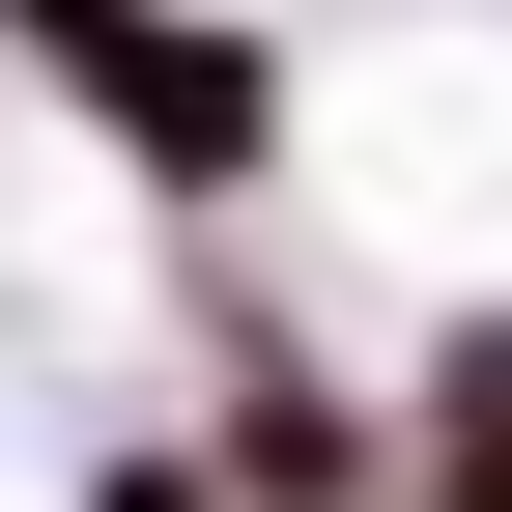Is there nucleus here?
I'll return each instance as SVG.
<instances>
[{
    "label": "nucleus",
    "instance_id": "obj_5",
    "mask_svg": "<svg viewBox=\"0 0 512 512\" xmlns=\"http://www.w3.org/2000/svg\"><path fill=\"white\" fill-rule=\"evenodd\" d=\"M57 29H86V0H0V57H57Z\"/></svg>",
    "mask_w": 512,
    "mask_h": 512
},
{
    "label": "nucleus",
    "instance_id": "obj_1",
    "mask_svg": "<svg viewBox=\"0 0 512 512\" xmlns=\"http://www.w3.org/2000/svg\"><path fill=\"white\" fill-rule=\"evenodd\" d=\"M29 86L143 228H285V171H313V29H256V0H86Z\"/></svg>",
    "mask_w": 512,
    "mask_h": 512
},
{
    "label": "nucleus",
    "instance_id": "obj_2",
    "mask_svg": "<svg viewBox=\"0 0 512 512\" xmlns=\"http://www.w3.org/2000/svg\"><path fill=\"white\" fill-rule=\"evenodd\" d=\"M171 256H200V484L228 512H399V370L313 342L256 285V228H171Z\"/></svg>",
    "mask_w": 512,
    "mask_h": 512
},
{
    "label": "nucleus",
    "instance_id": "obj_4",
    "mask_svg": "<svg viewBox=\"0 0 512 512\" xmlns=\"http://www.w3.org/2000/svg\"><path fill=\"white\" fill-rule=\"evenodd\" d=\"M57 512H228V484H200V427H86V484H57Z\"/></svg>",
    "mask_w": 512,
    "mask_h": 512
},
{
    "label": "nucleus",
    "instance_id": "obj_3",
    "mask_svg": "<svg viewBox=\"0 0 512 512\" xmlns=\"http://www.w3.org/2000/svg\"><path fill=\"white\" fill-rule=\"evenodd\" d=\"M399 512H512V285L399 313Z\"/></svg>",
    "mask_w": 512,
    "mask_h": 512
}]
</instances>
